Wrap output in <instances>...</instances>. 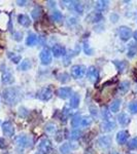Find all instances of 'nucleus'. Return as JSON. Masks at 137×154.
<instances>
[{
  "label": "nucleus",
  "instance_id": "43",
  "mask_svg": "<svg viewBox=\"0 0 137 154\" xmlns=\"http://www.w3.org/2000/svg\"><path fill=\"white\" fill-rule=\"evenodd\" d=\"M6 144H5V141H4V139L0 138V149H3L5 148Z\"/></svg>",
  "mask_w": 137,
  "mask_h": 154
},
{
  "label": "nucleus",
  "instance_id": "16",
  "mask_svg": "<svg viewBox=\"0 0 137 154\" xmlns=\"http://www.w3.org/2000/svg\"><path fill=\"white\" fill-rule=\"evenodd\" d=\"M18 22L20 25H22L23 27H29L30 24H31V21H30V18L27 14H19L18 16Z\"/></svg>",
  "mask_w": 137,
  "mask_h": 154
},
{
  "label": "nucleus",
  "instance_id": "46",
  "mask_svg": "<svg viewBox=\"0 0 137 154\" xmlns=\"http://www.w3.org/2000/svg\"><path fill=\"white\" fill-rule=\"evenodd\" d=\"M133 37H134V40H135V41L137 42V31H136V32H134Z\"/></svg>",
  "mask_w": 137,
  "mask_h": 154
},
{
  "label": "nucleus",
  "instance_id": "33",
  "mask_svg": "<svg viewBox=\"0 0 137 154\" xmlns=\"http://www.w3.org/2000/svg\"><path fill=\"white\" fill-rule=\"evenodd\" d=\"M69 78H70V76H69L68 73H66V72H63V73H60L58 75V80L60 82L62 83H66L69 81Z\"/></svg>",
  "mask_w": 137,
  "mask_h": 154
},
{
  "label": "nucleus",
  "instance_id": "44",
  "mask_svg": "<svg viewBox=\"0 0 137 154\" xmlns=\"http://www.w3.org/2000/svg\"><path fill=\"white\" fill-rule=\"evenodd\" d=\"M76 23V20L74 19V18H69L68 19V24L69 25H73V24H75Z\"/></svg>",
  "mask_w": 137,
  "mask_h": 154
},
{
  "label": "nucleus",
  "instance_id": "39",
  "mask_svg": "<svg viewBox=\"0 0 137 154\" xmlns=\"http://www.w3.org/2000/svg\"><path fill=\"white\" fill-rule=\"evenodd\" d=\"M128 108H129V111H130L132 114H136L137 113V101H133L132 103H130Z\"/></svg>",
  "mask_w": 137,
  "mask_h": 154
},
{
  "label": "nucleus",
  "instance_id": "38",
  "mask_svg": "<svg viewBox=\"0 0 137 154\" xmlns=\"http://www.w3.org/2000/svg\"><path fill=\"white\" fill-rule=\"evenodd\" d=\"M128 148L130 149V150H136V149H137V137H136V138H133L132 140L129 141Z\"/></svg>",
  "mask_w": 137,
  "mask_h": 154
},
{
  "label": "nucleus",
  "instance_id": "8",
  "mask_svg": "<svg viewBox=\"0 0 137 154\" xmlns=\"http://www.w3.org/2000/svg\"><path fill=\"white\" fill-rule=\"evenodd\" d=\"M87 78L89 79V81H91L92 83H96L99 79V72L98 69L95 66L89 67V69L87 70Z\"/></svg>",
  "mask_w": 137,
  "mask_h": 154
},
{
  "label": "nucleus",
  "instance_id": "49",
  "mask_svg": "<svg viewBox=\"0 0 137 154\" xmlns=\"http://www.w3.org/2000/svg\"><path fill=\"white\" fill-rule=\"evenodd\" d=\"M136 91H137V88H136Z\"/></svg>",
  "mask_w": 137,
  "mask_h": 154
},
{
  "label": "nucleus",
  "instance_id": "17",
  "mask_svg": "<svg viewBox=\"0 0 137 154\" xmlns=\"http://www.w3.org/2000/svg\"><path fill=\"white\" fill-rule=\"evenodd\" d=\"M137 54V44L135 42H130L128 45V51H127V56L129 59H132L136 56Z\"/></svg>",
  "mask_w": 137,
  "mask_h": 154
},
{
  "label": "nucleus",
  "instance_id": "12",
  "mask_svg": "<svg viewBox=\"0 0 137 154\" xmlns=\"http://www.w3.org/2000/svg\"><path fill=\"white\" fill-rule=\"evenodd\" d=\"M56 94L59 98L65 100V99H68L69 97H71L72 89L70 88H67V86H63V88H60L58 91H56Z\"/></svg>",
  "mask_w": 137,
  "mask_h": 154
},
{
  "label": "nucleus",
  "instance_id": "32",
  "mask_svg": "<svg viewBox=\"0 0 137 154\" xmlns=\"http://www.w3.org/2000/svg\"><path fill=\"white\" fill-rule=\"evenodd\" d=\"M7 56H8V58L11 59V62H14V64H19L20 62H21V56H19V54H14V53H8L7 54Z\"/></svg>",
  "mask_w": 137,
  "mask_h": 154
},
{
  "label": "nucleus",
  "instance_id": "29",
  "mask_svg": "<svg viewBox=\"0 0 137 154\" xmlns=\"http://www.w3.org/2000/svg\"><path fill=\"white\" fill-rule=\"evenodd\" d=\"M72 149H74L69 143H64L63 145H61L60 147V152L62 154H69Z\"/></svg>",
  "mask_w": 137,
  "mask_h": 154
},
{
  "label": "nucleus",
  "instance_id": "47",
  "mask_svg": "<svg viewBox=\"0 0 137 154\" xmlns=\"http://www.w3.org/2000/svg\"><path fill=\"white\" fill-rule=\"evenodd\" d=\"M48 3H49V6H54L55 4H56L54 1H48Z\"/></svg>",
  "mask_w": 137,
  "mask_h": 154
},
{
  "label": "nucleus",
  "instance_id": "27",
  "mask_svg": "<svg viewBox=\"0 0 137 154\" xmlns=\"http://www.w3.org/2000/svg\"><path fill=\"white\" fill-rule=\"evenodd\" d=\"M41 14H42V8H41V6H39V5L35 6L31 11V17L34 20H38L41 17Z\"/></svg>",
  "mask_w": 137,
  "mask_h": 154
},
{
  "label": "nucleus",
  "instance_id": "10",
  "mask_svg": "<svg viewBox=\"0 0 137 154\" xmlns=\"http://www.w3.org/2000/svg\"><path fill=\"white\" fill-rule=\"evenodd\" d=\"M2 131H3L4 136L6 137H12L14 134V125L9 120H6L2 123Z\"/></svg>",
  "mask_w": 137,
  "mask_h": 154
},
{
  "label": "nucleus",
  "instance_id": "5",
  "mask_svg": "<svg viewBox=\"0 0 137 154\" xmlns=\"http://www.w3.org/2000/svg\"><path fill=\"white\" fill-rule=\"evenodd\" d=\"M36 98L40 101H49L53 98V91L49 88H43L37 91Z\"/></svg>",
  "mask_w": 137,
  "mask_h": 154
},
{
  "label": "nucleus",
  "instance_id": "24",
  "mask_svg": "<svg viewBox=\"0 0 137 154\" xmlns=\"http://www.w3.org/2000/svg\"><path fill=\"white\" fill-rule=\"evenodd\" d=\"M118 121L121 125H127L130 122V117L128 116V114L126 113H121L118 116Z\"/></svg>",
  "mask_w": 137,
  "mask_h": 154
},
{
  "label": "nucleus",
  "instance_id": "34",
  "mask_svg": "<svg viewBox=\"0 0 137 154\" xmlns=\"http://www.w3.org/2000/svg\"><path fill=\"white\" fill-rule=\"evenodd\" d=\"M73 3L74 4H72L73 5V9L78 14H81L84 12V5L81 3V2H78V1H73Z\"/></svg>",
  "mask_w": 137,
  "mask_h": 154
},
{
  "label": "nucleus",
  "instance_id": "36",
  "mask_svg": "<svg viewBox=\"0 0 137 154\" xmlns=\"http://www.w3.org/2000/svg\"><path fill=\"white\" fill-rule=\"evenodd\" d=\"M81 135H83V133H81V131H79V130H74V131H71V134H70V139H71V140H73V141L78 140V139L81 137Z\"/></svg>",
  "mask_w": 137,
  "mask_h": 154
},
{
  "label": "nucleus",
  "instance_id": "41",
  "mask_svg": "<svg viewBox=\"0 0 137 154\" xmlns=\"http://www.w3.org/2000/svg\"><path fill=\"white\" fill-rule=\"evenodd\" d=\"M22 36H23V34L20 33V32H16V33L14 34V38L16 39L17 41H20L22 39Z\"/></svg>",
  "mask_w": 137,
  "mask_h": 154
},
{
  "label": "nucleus",
  "instance_id": "14",
  "mask_svg": "<svg viewBox=\"0 0 137 154\" xmlns=\"http://www.w3.org/2000/svg\"><path fill=\"white\" fill-rule=\"evenodd\" d=\"M97 143H98V146L100 148L106 149V148L110 147V145H111V138L109 136H102L101 138L98 139Z\"/></svg>",
  "mask_w": 137,
  "mask_h": 154
},
{
  "label": "nucleus",
  "instance_id": "21",
  "mask_svg": "<svg viewBox=\"0 0 137 154\" xmlns=\"http://www.w3.org/2000/svg\"><path fill=\"white\" fill-rule=\"evenodd\" d=\"M121 103L122 101L119 100V99H116V100H113L111 102L110 106H109V111H110L111 113H116L119 111V107H121Z\"/></svg>",
  "mask_w": 137,
  "mask_h": 154
},
{
  "label": "nucleus",
  "instance_id": "11",
  "mask_svg": "<svg viewBox=\"0 0 137 154\" xmlns=\"http://www.w3.org/2000/svg\"><path fill=\"white\" fill-rule=\"evenodd\" d=\"M128 138H129V131L126 130H123V131H119V133L116 134V140L119 145H124V144L127 143Z\"/></svg>",
  "mask_w": 137,
  "mask_h": 154
},
{
  "label": "nucleus",
  "instance_id": "25",
  "mask_svg": "<svg viewBox=\"0 0 137 154\" xmlns=\"http://www.w3.org/2000/svg\"><path fill=\"white\" fill-rule=\"evenodd\" d=\"M31 67H32L31 61L28 60V59H25L23 62H21V64L19 65L18 69H19V70H21V71H27V70H29Z\"/></svg>",
  "mask_w": 137,
  "mask_h": 154
},
{
  "label": "nucleus",
  "instance_id": "40",
  "mask_svg": "<svg viewBox=\"0 0 137 154\" xmlns=\"http://www.w3.org/2000/svg\"><path fill=\"white\" fill-rule=\"evenodd\" d=\"M90 112H91V115L93 116V117H97V116H98V109H97L96 107H94V106L90 107Z\"/></svg>",
  "mask_w": 137,
  "mask_h": 154
},
{
  "label": "nucleus",
  "instance_id": "31",
  "mask_svg": "<svg viewBox=\"0 0 137 154\" xmlns=\"http://www.w3.org/2000/svg\"><path fill=\"white\" fill-rule=\"evenodd\" d=\"M102 117H103L104 121L113 120V118H111V112L108 110L107 108H103V109H102Z\"/></svg>",
  "mask_w": 137,
  "mask_h": 154
},
{
  "label": "nucleus",
  "instance_id": "37",
  "mask_svg": "<svg viewBox=\"0 0 137 154\" xmlns=\"http://www.w3.org/2000/svg\"><path fill=\"white\" fill-rule=\"evenodd\" d=\"M84 53H86V54H89V56H92L94 53L93 48H91L89 42H87V41L84 42Z\"/></svg>",
  "mask_w": 137,
  "mask_h": 154
},
{
  "label": "nucleus",
  "instance_id": "18",
  "mask_svg": "<svg viewBox=\"0 0 137 154\" xmlns=\"http://www.w3.org/2000/svg\"><path fill=\"white\" fill-rule=\"evenodd\" d=\"M37 43H38V37H37L36 34L29 33V35L26 39V45L34 46V45H36Z\"/></svg>",
  "mask_w": 137,
  "mask_h": 154
},
{
  "label": "nucleus",
  "instance_id": "6",
  "mask_svg": "<svg viewBox=\"0 0 137 154\" xmlns=\"http://www.w3.org/2000/svg\"><path fill=\"white\" fill-rule=\"evenodd\" d=\"M1 72H2V83L3 84H11L14 82V76L11 72L7 69L6 66H1Z\"/></svg>",
  "mask_w": 137,
  "mask_h": 154
},
{
  "label": "nucleus",
  "instance_id": "22",
  "mask_svg": "<svg viewBox=\"0 0 137 154\" xmlns=\"http://www.w3.org/2000/svg\"><path fill=\"white\" fill-rule=\"evenodd\" d=\"M79 101H81V98H79L78 94H73L70 97V102H69V105H70L71 108H78L79 106Z\"/></svg>",
  "mask_w": 137,
  "mask_h": 154
},
{
  "label": "nucleus",
  "instance_id": "3",
  "mask_svg": "<svg viewBox=\"0 0 137 154\" xmlns=\"http://www.w3.org/2000/svg\"><path fill=\"white\" fill-rule=\"evenodd\" d=\"M87 72V68L84 65H74L71 67V76L74 79H81Z\"/></svg>",
  "mask_w": 137,
  "mask_h": 154
},
{
  "label": "nucleus",
  "instance_id": "7",
  "mask_svg": "<svg viewBox=\"0 0 137 154\" xmlns=\"http://www.w3.org/2000/svg\"><path fill=\"white\" fill-rule=\"evenodd\" d=\"M119 38L123 41H128L132 37V30L127 26H121L118 30Z\"/></svg>",
  "mask_w": 137,
  "mask_h": 154
},
{
  "label": "nucleus",
  "instance_id": "4",
  "mask_svg": "<svg viewBox=\"0 0 137 154\" xmlns=\"http://www.w3.org/2000/svg\"><path fill=\"white\" fill-rule=\"evenodd\" d=\"M39 59H40L42 65H49L52 63V60H53L52 51L48 48H44L39 54Z\"/></svg>",
  "mask_w": 137,
  "mask_h": 154
},
{
  "label": "nucleus",
  "instance_id": "9",
  "mask_svg": "<svg viewBox=\"0 0 137 154\" xmlns=\"http://www.w3.org/2000/svg\"><path fill=\"white\" fill-rule=\"evenodd\" d=\"M16 143L20 148H26L31 145V140H30L28 136L20 135L16 138Z\"/></svg>",
  "mask_w": 137,
  "mask_h": 154
},
{
  "label": "nucleus",
  "instance_id": "42",
  "mask_svg": "<svg viewBox=\"0 0 137 154\" xmlns=\"http://www.w3.org/2000/svg\"><path fill=\"white\" fill-rule=\"evenodd\" d=\"M102 20V16H101V14H96L95 16H94V19H93V22L94 23H97V22H100Z\"/></svg>",
  "mask_w": 137,
  "mask_h": 154
},
{
  "label": "nucleus",
  "instance_id": "26",
  "mask_svg": "<svg viewBox=\"0 0 137 154\" xmlns=\"http://www.w3.org/2000/svg\"><path fill=\"white\" fill-rule=\"evenodd\" d=\"M129 88H130V82L127 80L122 81L119 85V93H121V95H125L127 91H129Z\"/></svg>",
  "mask_w": 137,
  "mask_h": 154
},
{
  "label": "nucleus",
  "instance_id": "1",
  "mask_svg": "<svg viewBox=\"0 0 137 154\" xmlns=\"http://www.w3.org/2000/svg\"><path fill=\"white\" fill-rule=\"evenodd\" d=\"M2 99L7 105L14 106L19 103L21 100V93L18 88H7L2 91Z\"/></svg>",
  "mask_w": 137,
  "mask_h": 154
},
{
  "label": "nucleus",
  "instance_id": "15",
  "mask_svg": "<svg viewBox=\"0 0 137 154\" xmlns=\"http://www.w3.org/2000/svg\"><path fill=\"white\" fill-rule=\"evenodd\" d=\"M116 122L113 120H110V121H104L103 123L100 125V130L103 133H108V131H111L116 128Z\"/></svg>",
  "mask_w": 137,
  "mask_h": 154
},
{
  "label": "nucleus",
  "instance_id": "28",
  "mask_svg": "<svg viewBox=\"0 0 137 154\" xmlns=\"http://www.w3.org/2000/svg\"><path fill=\"white\" fill-rule=\"evenodd\" d=\"M81 115H75L73 116V117L71 118V121H70V125L73 128H79V125H81Z\"/></svg>",
  "mask_w": 137,
  "mask_h": 154
},
{
  "label": "nucleus",
  "instance_id": "19",
  "mask_svg": "<svg viewBox=\"0 0 137 154\" xmlns=\"http://www.w3.org/2000/svg\"><path fill=\"white\" fill-rule=\"evenodd\" d=\"M109 2L108 1H106V0H100V1H97L96 2V9L98 11H107V8H108V5H109Z\"/></svg>",
  "mask_w": 137,
  "mask_h": 154
},
{
  "label": "nucleus",
  "instance_id": "35",
  "mask_svg": "<svg viewBox=\"0 0 137 154\" xmlns=\"http://www.w3.org/2000/svg\"><path fill=\"white\" fill-rule=\"evenodd\" d=\"M52 19L55 22H61L62 19H63V14L59 11H54L53 14H52Z\"/></svg>",
  "mask_w": 137,
  "mask_h": 154
},
{
  "label": "nucleus",
  "instance_id": "48",
  "mask_svg": "<svg viewBox=\"0 0 137 154\" xmlns=\"http://www.w3.org/2000/svg\"><path fill=\"white\" fill-rule=\"evenodd\" d=\"M114 154H119V153H114Z\"/></svg>",
  "mask_w": 137,
  "mask_h": 154
},
{
  "label": "nucleus",
  "instance_id": "45",
  "mask_svg": "<svg viewBox=\"0 0 137 154\" xmlns=\"http://www.w3.org/2000/svg\"><path fill=\"white\" fill-rule=\"evenodd\" d=\"M17 3H18L19 6H24L27 3V1H17Z\"/></svg>",
  "mask_w": 137,
  "mask_h": 154
},
{
  "label": "nucleus",
  "instance_id": "2",
  "mask_svg": "<svg viewBox=\"0 0 137 154\" xmlns=\"http://www.w3.org/2000/svg\"><path fill=\"white\" fill-rule=\"evenodd\" d=\"M52 151V143L49 139H41L37 147V154H49Z\"/></svg>",
  "mask_w": 137,
  "mask_h": 154
},
{
  "label": "nucleus",
  "instance_id": "13",
  "mask_svg": "<svg viewBox=\"0 0 137 154\" xmlns=\"http://www.w3.org/2000/svg\"><path fill=\"white\" fill-rule=\"evenodd\" d=\"M52 54L55 57V58H60L62 56H65L66 54V49L64 46L62 45H59V44H56L52 48Z\"/></svg>",
  "mask_w": 137,
  "mask_h": 154
},
{
  "label": "nucleus",
  "instance_id": "23",
  "mask_svg": "<svg viewBox=\"0 0 137 154\" xmlns=\"http://www.w3.org/2000/svg\"><path fill=\"white\" fill-rule=\"evenodd\" d=\"M92 122H93V119H92L91 116H81L79 128H89V126L92 125Z\"/></svg>",
  "mask_w": 137,
  "mask_h": 154
},
{
  "label": "nucleus",
  "instance_id": "20",
  "mask_svg": "<svg viewBox=\"0 0 137 154\" xmlns=\"http://www.w3.org/2000/svg\"><path fill=\"white\" fill-rule=\"evenodd\" d=\"M113 63L114 64V66H116V70L119 72H121V73H123V72H125V70L127 69V67H128V63L125 61H113Z\"/></svg>",
  "mask_w": 137,
  "mask_h": 154
},
{
  "label": "nucleus",
  "instance_id": "30",
  "mask_svg": "<svg viewBox=\"0 0 137 154\" xmlns=\"http://www.w3.org/2000/svg\"><path fill=\"white\" fill-rule=\"evenodd\" d=\"M46 131L48 134H51V135H54L57 131V125L53 122H49L46 125Z\"/></svg>",
  "mask_w": 137,
  "mask_h": 154
}]
</instances>
